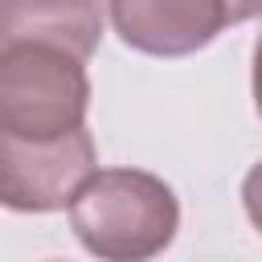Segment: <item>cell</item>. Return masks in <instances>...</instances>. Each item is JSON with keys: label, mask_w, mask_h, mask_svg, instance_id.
<instances>
[{"label": "cell", "mask_w": 262, "mask_h": 262, "mask_svg": "<svg viewBox=\"0 0 262 262\" xmlns=\"http://www.w3.org/2000/svg\"><path fill=\"white\" fill-rule=\"evenodd\" d=\"M70 225L98 262H151L180 229V201L156 172L98 168L74 192Z\"/></svg>", "instance_id": "cell-1"}, {"label": "cell", "mask_w": 262, "mask_h": 262, "mask_svg": "<svg viewBox=\"0 0 262 262\" xmlns=\"http://www.w3.org/2000/svg\"><path fill=\"white\" fill-rule=\"evenodd\" d=\"M90 74L86 57L53 41L0 45V135L61 139L86 127Z\"/></svg>", "instance_id": "cell-2"}, {"label": "cell", "mask_w": 262, "mask_h": 262, "mask_svg": "<svg viewBox=\"0 0 262 262\" xmlns=\"http://www.w3.org/2000/svg\"><path fill=\"white\" fill-rule=\"evenodd\" d=\"M94 164L98 151L90 127L41 143L0 135V205L12 213L70 209L74 192L94 176Z\"/></svg>", "instance_id": "cell-3"}, {"label": "cell", "mask_w": 262, "mask_h": 262, "mask_svg": "<svg viewBox=\"0 0 262 262\" xmlns=\"http://www.w3.org/2000/svg\"><path fill=\"white\" fill-rule=\"evenodd\" d=\"M119 41L147 57H188L229 25L262 16V0H106Z\"/></svg>", "instance_id": "cell-4"}, {"label": "cell", "mask_w": 262, "mask_h": 262, "mask_svg": "<svg viewBox=\"0 0 262 262\" xmlns=\"http://www.w3.org/2000/svg\"><path fill=\"white\" fill-rule=\"evenodd\" d=\"M12 41H53L90 61L102 41V4L98 0H0V45Z\"/></svg>", "instance_id": "cell-5"}, {"label": "cell", "mask_w": 262, "mask_h": 262, "mask_svg": "<svg viewBox=\"0 0 262 262\" xmlns=\"http://www.w3.org/2000/svg\"><path fill=\"white\" fill-rule=\"evenodd\" d=\"M242 209H246V217L254 221V229L262 233V160L246 172V180H242Z\"/></svg>", "instance_id": "cell-6"}, {"label": "cell", "mask_w": 262, "mask_h": 262, "mask_svg": "<svg viewBox=\"0 0 262 262\" xmlns=\"http://www.w3.org/2000/svg\"><path fill=\"white\" fill-rule=\"evenodd\" d=\"M250 94H254V111L262 115V33L254 41V70H250Z\"/></svg>", "instance_id": "cell-7"}]
</instances>
